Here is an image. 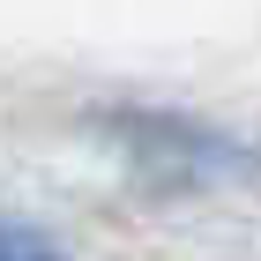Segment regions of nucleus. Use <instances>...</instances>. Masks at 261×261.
Wrapping results in <instances>:
<instances>
[{
	"mask_svg": "<svg viewBox=\"0 0 261 261\" xmlns=\"http://www.w3.org/2000/svg\"><path fill=\"white\" fill-rule=\"evenodd\" d=\"M0 261H60V246L45 239V231H30V224L0 217Z\"/></svg>",
	"mask_w": 261,
	"mask_h": 261,
	"instance_id": "nucleus-1",
	"label": "nucleus"
}]
</instances>
